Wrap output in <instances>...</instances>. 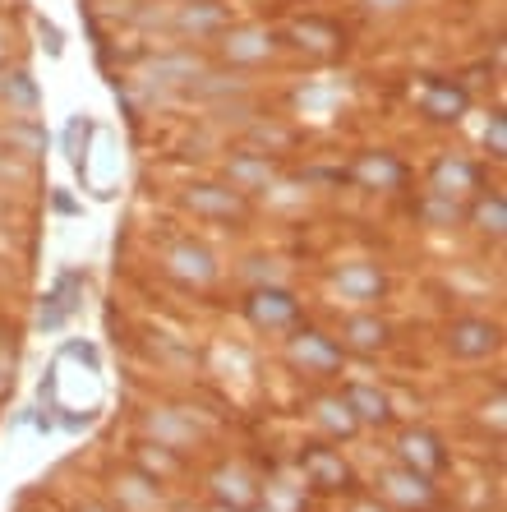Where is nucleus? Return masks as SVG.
<instances>
[{
    "instance_id": "1",
    "label": "nucleus",
    "mask_w": 507,
    "mask_h": 512,
    "mask_svg": "<svg viewBox=\"0 0 507 512\" xmlns=\"http://www.w3.org/2000/svg\"><path fill=\"white\" fill-rule=\"evenodd\" d=\"M286 356H291V365H300L305 374H332L342 365V346L332 342V337L314 333V328H300V333L286 342Z\"/></svg>"
},
{
    "instance_id": "2",
    "label": "nucleus",
    "mask_w": 507,
    "mask_h": 512,
    "mask_svg": "<svg viewBox=\"0 0 507 512\" xmlns=\"http://www.w3.org/2000/svg\"><path fill=\"white\" fill-rule=\"evenodd\" d=\"M498 323L489 319H457L448 328V351L461 360H484L489 351H498Z\"/></svg>"
},
{
    "instance_id": "3",
    "label": "nucleus",
    "mask_w": 507,
    "mask_h": 512,
    "mask_svg": "<svg viewBox=\"0 0 507 512\" xmlns=\"http://www.w3.org/2000/svg\"><path fill=\"white\" fill-rule=\"evenodd\" d=\"M397 453H401V466H411V471H420V476H438V471L448 466L443 439L429 434V429H411V434H401Z\"/></svg>"
},
{
    "instance_id": "4",
    "label": "nucleus",
    "mask_w": 507,
    "mask_h": 512,
    "mask_svg": "<svg viewBox=\"0 0 507 512\" xmlns=\"http://www.w3.org/2000/svg\"><path fill=\"white\" fill-rule=\"evenodd\" d=\"M249 319L259 323V328H291L300 319V305H295V296L282 291V286H259L249 296Z\"/></svg>"
},
{
    "instance_id": "5",
    "label": "nucleus",
    "mask_w": 507,
    "mask_h": 512,
    "mask_svg": "<svg viewBox=\"0 0 507 512\" xmlns=\"http://www.w3.org/2000/svg\"><path fill=\"white\" fill-rule=\"evenodd\" d=\"M166 268L180 277V282H194V286H208L217 277V259L208 245H194V240H180V245H171V254H166Z\"/></svg>"
},
{
    "instance_id": "6",
    "label": "nucleus",
    "mask_w": 507,
    "mask_h": 512,
    "mask_svg": "<svg viewBox=\"0 0 507 512\" xmlns=\"http://www.w3.org/2000/svg\"><path fill=\"white\" fill-rule=\"evenodd\" d=\"M383 494H388L392 503H406V508H425L429 499H434V485H429V476H420V471H411V466H392V471H383Z\"/></svg>"
},
{
    "instance_id": "7",
    "label": "nucleus",
    "mask_w": 507,
    "mask_h": 512,
    "mask_svg": "<svg viewBox=\"0 0 507 512\" xmlns=\"http://www.w3.org/2000/svg\"><path fill=\"white\" fill-rule=\"evenodd\" d=\"M480 190V167L475 162H461V157H443L434 167V194L443 199H461V194Z\"/></svg>"
},
{
    "instance_id": "8",
    "label": "nucleus",
    "mask_w": 507,
    "mask_h": 512,
    "mask_svg": "<svg viewBox=\"0 0 507 512\" xmlns=\"http://www.w3.org/2000/svg\"><path fill=\"white\" fill-rule=\"evenodd\" d=\"M185 203L194 208V213L222 217V222H231V217H245V203H240V194L236 190H222V185H194V190L185 194Z\"/></svg>"
},
{
    "instance_id": "9",
    "label": "nucleus",
    "mask_w": 507,
    "mask_h": 512,
    "mask_svg": "<svg viewBox=\"0 0 507 512\" xmlns=\"http://www.w3.org/2000/svg\"><path fill=\"white\" fill-rule=\"evenodd\" d=\"M300 466H305L309 485H319V489H346L351 485V471H346L342 453H332V448H309Z\"/></svg>"
},
{
    "instance_id": "10",
    "label": "nucleus",
    "mask_w": 507,
    "mask_h": 512,
    "mask_svg": "<svg viewBox=\"0 0 507 512\" xmlns=\"http://www.w3.org/2000/svg\"><path fill=\"white\" fill-rule=\"evenodd\" d=\"M337 291H342L346 300H378L383 296V273H378V263H346V268H337Z\"/></svg>"
},
{
    "instance_id": "11",
    "label": "nucleus",
    "mask_w": 507,
    "mask_h": 512,
    "mask_svg": "<svg viewBox=\"0 0 507 512\" xmlns=\"http://www.w3.org/2000/svg\"><path fill=\"white\" fill-rule=\"evenodd\" d=\"M213 485H217V499H222V503H231V508H236V512L254 508V503H259V494H263V489L254 485V480H249L245 471H240V466H226V471H217V476H213Z\"/></svg>"
},
{
    "instance_id": "12",
    "label": "nucleus",
    "mask_w": 507,
    "mask_h": 512,
    "mask_svg": "<svg viewBox=\"0 0 507 512\" xmlns=\"http://www.w3.org/2000/svg\"><path fill=\"white\" fill-rule=\"evenodd\" d=\"M355 176L365 180L369 190H397L401 180H406V171H401V162L388 153H365L355 162Z\"/></svg>"
},
{
    "instance_id": "13",
    "label": "nucleus",
    "mask_w": 507,
    "mask_h": 512,
    "mask_svg": "<svg viewBox=\"0 0 507 512\" xmlns=\"http://www.w3.org/2000/svg\"><path fill=\"white\" fill-rule=\"evenodd\" d=\"M346 406H351V416L360 420V425H388L392 416V402L378 388H365V383H355V388H346Z\"/></svg>"
},
{
    "instance_id": "14",
    "label": "nucleus",
    "mask_w": 507,
    "mask_h": 512,
    "mask_svg": "<svg viewBox=\"0 0 507 512\" xmlns=\"http://www.w3.org/2000/svg\"><path fill=\"white\" fill-rule=\"evenodd\" d=\"M268 185H272V162L268 157H259V153L231 157V190L254 194V190H268Z\"/></svg>"
},
{
    "instance_id": "15",
    "label": "nucleus",
    "mask_w": 507,
    "mask_h": 512,
    "mask_svg": "<svg viewBox=\"0 0 507 512\" xmlns=\"http://www.w3.org/2000/svg\"><path fill=\"white\" fill-rule=\"evenodd\" d=\"M272 51V37L263 33V28H240V33L226 37V56L240 60V65H254V60H263Z\"/></svg>"
},
{
    "instance_id": "16",
    "label": "nucleus",
    "mask_w": 507,
    "mask_h": 512,
    "mask_svg": "<svg viewBox=\"0 0 507 512\" xmlns=\"http://www.w3.org/2000/svg\"><path fill=\"white\" fill-rule=\"evenodd\" d=\"M383 342H388V323L374 319V314H355V319L346 323V346H351V351H378Z\"/></svg>"
},
{
    "instance_id": "17",
    "label": "nucleus",
    "mask_w": 507,
    "mask_h": 512,
    "mask_svg": "<svg viewBox=\"0 0 507 512\" xmlns=\"http://www.w3.org/2000/svg\"><path fill=\"white\" fill-rule=\"evenodd\" d=\"M319 425L328 429L332 439H351L355 429H360V420L351 416L346 397H323V402H319Z\"/></svg>"
},
{
    "instance_id": "18",
    "label": "nucleus",
    "mask_w": 507,
    "mask_h": 512,
    "mask_svg": "<svg viewBox=\"0 0 507 512\" xmlns=\"http://www.w3.org/2000/svg\"><path fill=\"white\" fill-rule=\"evenodd\" d=\"M425 111L434 120H457L461 111H466V93H461V88H448V84H429Z\"/></svg>"
},
{
    "instance_id": "19",
    "label": "nucleus",
    "mask_w": 507,
    "mask_h": 512,
    "mask_svg": "<svg viewBox=\"0 0 507 512\" xmlns=\"http://www.w3.org/2000/svg\"><path fill=\"white\" fill-rule=\"evenodd\" d=\"M471 222L484 231V236H503V227H507V203H503V194H480V199H475Z\"/></svg>"
},
{
    "instance_id": "20",
    "label": "nucleus",
    "mask_w": 507,
    "mask_h": 512,
    "mask_svg": "<svg viewBox=\"0 0 507 512\" xmlns=\"http://www.w3.org/2000/svg\"><path fill=\"white\" fill-rule=\"evenodd\" d=\"M148 429L157 434V443H162V448H180V443L194 439V425H185L176 411H157V416L148 420Z\"/></svg>"
},
{
    "instance_id": "21",
    "label": "nucleus",
    "mask_w": 507,
    "mask_h": 512,
    "mask_svg": "<svg viewBox=\"0 0 507 512\" xmlns=\"http://www.w3.org/2000/svg\"><path fill=\"white\" fill-rule=\"evenodd\" d=\"M74 286H79V277H60V286L51 291V305L42 310V328H60V323L74 314V300H70Z\"/></svg>"
},
{
    "instance_id": "22",
    "label": "nucleus",
    "mask_w": 507,
    "mask_h": 512,
    "mask_svg": "<svg viewBox=\"0 0 507 512\" xmlns=\"http://www.w3.org/2000/svg\"><path fill=\"white\" fill-rule=\"evenodd\" d=\"M88 134H93V120L88 116H74L70 125H65V157H70L74 167L88 162Z\"/></svg>"
},
{
    "instance_id": "23",
    "label": "nucleus",
    "mask_w": 507,
    "mask_h": 512,
    "mask_svg": "<svg viewBox=\"0 0 507 512\" xmlns=\"http://www.w3.org/2000/svg\"><path fill=\"white\" fill-rule=\"evenodd\" d=\"M259 499H268V512H300L305 508L300 489H291V485H268V494H259Z\"/></svg>"
},
{
    "instance_id": "24",
    "label": "nucleus",
    "mask_w": 507,
    "mask_h": 512,
    "mask_svg": "<svg viewBox=\"0 0 507 512\" xmlns=\"http://www.w3.org/2000/svg\"><path fill=\"white\" fill-rule=\"evenodd\" d=\"M425 217H429V222H438V227H452V222L461 217V208H457V199L429 194V199H425Z\"/></svg>"
},
{
    "instance_id": "25",
    "label": "nucleus",
    "mask_w": 507,
    "mask_h": 512,
    "mask_svg": "<svg viewBox=\"0 0 507 512\" xmlns=\"http://www.w3.org/2000/svg\"><path fill=\"white\" fill-rule=\"evenodd\" d=\"M484 148L494 157H503L507 153V125H503V116L494 111V120H489V130H484Z\"/></svg>"
},
{
    "instance_id": "26",
    "label": "nucleus",
    "mask_w": 507,
    "mask_h": 512,
    "mask_svg": "<svg viewBox=\"0 0 507 512\" xmlns=\"http://www.w3.org/2000/svg\"><path fill=\"white\" fill-rule=\"evenodd\" d=\"M217 19H222V14H217V10H199V14H194V10H185V28H213Z\"/></svg>"
},
{
    "instance_id": "27",
    "label": "nucleus",
    "mask_w": 507,
    "mask_h": 512,
    "mask_svg": "<svg viewBox=\"0 0 507 512\" xmlns=\"http://www.w3.org/2000/svg\"><path fill=\"white\" fill-rule=\"evenodd\" d=\"M37 28H42V37H47V47H51V56H60V33L47 24V19H37Z\"/></svg>"
},
{
    "instance_id": "28",
    "label": "nucleus",
    "mask_w": 507,
    "mask_h": 512,
    "mask_svg": "<svg viewBox=\"0 0 507 512\" xmlns=\"http://www.w3.org/2000/svg\"><path fill=\"white\" fill-rule=\"evenodd\" d=\"M369 5H374V10H401L406 0H369Z\"/></svg>"
},
{
    "instance_id": "29",
    "label": "nucleus",
    "mask_w": 507,
    "mask_h": 512,
    "mask_svg": "<svg viewBox=\"0 0 507 512\" xmlns=\"http://www.w3.org/2000/svg\"><path fill=\"white\" fill-rule=\"evenodd\" d=\"M355 512H383V508H374V503H355Z\"/></svg>"
},
{
    "instance_id": "30",
    "label": "nucleus",
    "mask_w": 507,
    "mask_h": 512,
    "mask_svg": "<svg viewBox=\"0 0 507 512\" xmlns=\"http://www.w3.org/2000/svg\"><path fill=\"white\" fill-rule=\"evenodd\" d=\"M83 512H102V508H83Z\"/></svg>"
}]
</instances>
